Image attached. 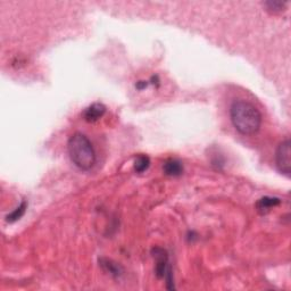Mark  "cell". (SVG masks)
I'll return each mask as SVG.
<instances>
[{"label":"cell","instance_id":"obj_1","mask_svg":"<svg viewBox=\"0 0 291 291\" xmlns=\"http://www.w3.org/2000/svg\"><path fill=\"white\" fill-rule=\"evenodd\" d=\"M231 122L239 133L244 135L256 134L262 125V115L253 103L237 100L230 108Z\"/></svg>","mask_w":291,"mask_h":291},{"label":"cell","instance_id":"obj_2","mask_svg":"<svg viewBox=\"0 0 291 291\" xmlns=\"http://www.w3.org/2000/svg\"><path fill=\"white\" fill-rule=\"evenodd\" d=\"M67 151L73 164L82 171H88L95 165L96 153L90 142L85 134H72L67 141Z\"/></svg>","mask_w":291,"mask_h":291},{"label":"cell","instance_id":"obj_3","mask_svg":"<svg viewBox=\"0 0 291 291\" xmlns=\"http://www.w3.org/2000/svg\"><path fill=\"white\" fill-rule=\"evenodd\" d=\"M276 165L279 172L285 174L286 177H290L291 172V149L290 140L286 139L279 145L276 153Z\"/></svg>","mask_w":291,"mask_h":291},{"label":"cell","instance_id":"obj_4","mask_svg":"<svg viewBox=\"0 0 291 291\" xmlns=\"http://www.w3.org/2000/svg\"><path fill=\"white\" fill-rule=\"evenodd\" d=\"M151 254L155 258L156 265H155V273L158 279H163L165 277V274L169 269H171L170 263H169V255L164 248L161 247H154L151 249Z\"/></svg>","mask_w":291,"mask_h":291},{"label":"cell","instance_id":"obj_5","mask_svg":"<svg viewBox=\"0 0 291 291\" xmlns=\"http://www.w3.org/2000/svg\"><path fill=\"white\" fill-rule=\"evenodd\" d=\"M106 106L100 102H95L83 110L82 117L88 123H95L106 114Z\"/></svg>","mask_w":291,"mask_h":291},{"label":"cell","instance_id":"obj_6","mask_svg":"<svg viewBox=\"0 0 291 291\" xmlns=\"http://www.w3.org/2000/svg\"><path fill=\"white\" fill-rule=\"evenodd\" d=\"M163 172L167 177H180L183 173V165L179 159L175 158H169L167 161L164 162L163 164Z\"/></svg>","mask_w":291,"mask_h":291},{"label":"cell","instance_id":"obj_7","mask_svg":"<svg viewBox=\"0 0 291 291\" xmlns=\"http://www.w3.org/2000/svg\"><path fill=\"white\" fill-rule=\"evenodd\" d=\"M281 204V200L276 197H263L256 202V209L261 214H268L271 209Z\"/></svg>","mask_w":291,"mask_h":291},{"label":"cell","instance_id":"obj_8","mask_svg":"<svg viewBox=\"0 0 291 291\" xmlns=\"http://www.w3.org/2000/svg\"><path fill=\"white\" fill-rule=\"evenodd\" d=\"M100 265L102 266V269L105 270L107 273L110 274L111 277L119 278L123 274L122 266L119 264H117L116 262L108 260V258H101Z\"/></svg>","mask_w":291,"mask_h":291},{"label":"cell","instance_id":"obj_9","mask_svg":"<svg viewBox=\"0 0 291 291\" xmlns=\"http://www.w3.org/2000/svg\"><path fill=\"white\" fill-rule=\"evenodd\" d=\"M150 166V158L146 155H139V156L134 159L133 169L137 173H143L149 169Z\"/></svg>","mask_w":291,"mask_h":291},{"label":"cell","instance_id":"obj_10","mask_svg":"<svg viewBox=\"0 0 291 291\" xmlns=\"http://www.w3.org/2000/svg\"><path fill=\"white\" fill-rule=\"evenodd\" d=\"M26 208H27V204L25 201H23L22 204L17 207V208L14 209L10 214L7 215L6 221L8 223H15V222H17L18 220H21V218L24 216V214H25V212H26Z\"/></svg>","mask_w":291,"mask_h":291},{"label":"cell","instance_id":"obj_11","mask_svg":"<svg viewBox=\"0 0 291 291\" xmlns=\"http://www.w3.org/2000/svg\"><path fill=\"white\" fill-rule=\"evenodd\" d=\"M264 6L268 8V10L271 13H281V11L286 10L288 2L285 1H266L264 2Z\"/></svg>","mask_w":291,"mask_h":291},{"label":"cell","instance_id":"obj_12","mask_svg":"<svg viewBox=\"0 0 291 291\" xmlns=\"http://www.w3.org/2000/svg\"><path fill=\"white\" fill-rule=\"evenodd\" d=\"M148 86V83H147V81H139L137 85H135V87H137V89L139 90H142L145 89V88Z\"/></svg>","mask_w":291,"mask_h":291}]
</instances>
